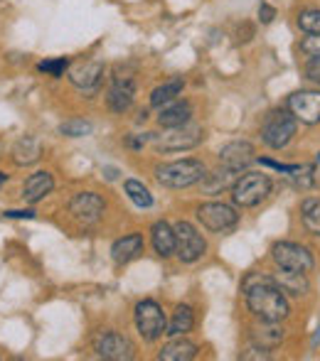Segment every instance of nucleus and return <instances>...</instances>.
Segmentation results:
<instances>
[{"label":"nucleus","instance_id":"obj_1","mask_svg":"<svg viewBox=\"0 0 320 361\" xmlns=\"http://www.w3.org/2000/svg\"><path fill=\"white\" fill-rule=\"evenodd\" d=\"M244 295H247V307L259 319L281 322L283 317H288L286 295L273 283V278L261 276V273L247 276V281H244Z\"/></svg>","mask_w":320,"mask_h":361},{"label":"nucleus","instance_id":"obj_2","mask_svg":"<svg viewBox=\"0 0 320 361\" xmlns=\"http://www.w3.org/2000/svg\"><path fill=\"white\" fill-rule=\"evenodd\" d=\"M205 165L200 160H177V162H167L160 165L155 170L160 185L172 187V190H182V187H190L195 182H200L205 177Z\"/></svg>","mask_w":320,"mask_h":361},{"label":"nucleus","instance_id":"obj_3","mask_svg":"<svg viewBox=\"0 0 320 361\" xmlns=\"http://www.w3.org/2000/svg\"><path fill=\"white\" fill-rule=\"evenodd\" d=\"M296 126H298V121L291 111H273V114H268L266 121H263V128H261L263 143L268 147H273V150H281V147H286L293 140Z\"/></svg>","mask_w":320,"mask_h":361},{"label":"nucleus","instance_id":"obj_4","mask_svg":"<svg viewBox=\"0 0 320 361\" xmlns=\"http://www.w3.org/2000/svg\"><path fill=\"white\" fill-rule=\"evenodd\" d=\"M235 202L239 207H256L271 195V180L263 172H247L235 182Z\"/></svg>","mask_w":320,"mask_h":361},{"label":"nucleus","instance_id":"obj_5","mask_svg":"<svg viewBox=\"0 0 320 361\" xmlns=\"http://www.w3.org/2000/svg\"><path fill=\"white\" fill-rule=\"evenodd\" d=\"M136 327H138L141 337L146 342L160 339L167 329V319L165 312L160 310V305L153 302V300H143V302L136 305Z\"/></svg>","mask_w":320,"mask_h":361},{"label":"nucleus","instance_id":"obj_6","mask_svg":"<svg viewBox=\"0 0 320 361\" xmlns=\"http://www.w3.org/2000/svg\"><path fill=\"white\" fill-rule=\"evenodd\" d=\"M273 261L281 271H298V273H311L313 271V256L308 253V248L298 246L291 241L273 243L271 248Z\"/></svg>","mask_w":320,"mask_h":361},{"label":"nucleus","instance_id":"obj_7","mask_svg":"<svg viewBox=\"0 0 320 361\" xmlns=\"http://www.w3.org/2000/svg\"><path fill=\"white\" fill-rule=\"evenodd\" d=\"M175 236H177V246H175V253L182 263H195L205 256L207 251V243L205 238L197 233V228L187 221H177L175 226Z\"/></svg>","mask_w":320,"mask_h":361},{"label":"nucleus","instance_id":"obj_8","mask_svg":"<svg viewBox=\"0 0 320 361\" xmlns=\"http://www.w3.org/2000/svg\"><path fill=\"white\" fill-rule=\"evenodd\" d=\"M205 138V130L200 126H180V128H170V133L160 135L158 138V150L162 152H180V150H190V147L200 145Z\"/></svg>","mask_w":320,"mask_h":361},{"label":"nucleus","instance_id":"obj_9","mask_svg":"<svg viewBox=\"0 0 320 361\" xmlns=\"http://www.w3.org/2000/svg\"><path fill=\"white\" fill-rule=\"evenodd\" d=\"M197 219L202 221V226L210 231H227L239 221V214L232 209L230 204H220V202H210V204L197 207Z\"/></svg>","mask_w":320,"mask_h":361},{"label":"nucleus","instance_id":"obj_10","mask_svg":"<svg viewBox=\"0 0 320 361\" xmlns=\"http://www.w3.org/2000/svg\"><path fill=\"white\" fill-rule=\"evenodd\" d=\"M94 349H96V354H99L101 359H106V361H131L136 357L134 344H131L126 337H121V334H116V332L99 334V337H96V342H94Z\"/></svg>","mask_w":320,"mask_h":361},{"label":"nucleus","instance_id":"obj_11","mask_svg":"<svg viewBox=\"0 0 320 361\" xmlns=\"http://www.w3.org/2000/svg\"><path fill=\"white\" fill-rule=\"evenodd\" d=\"M288 111L308 126L320 123V91H296L288 96Z\"/></svg>","mask_w":320,"mask_h":361},{"label":"nucleus","instance_id":"obj_12","mask_svg":"<svg viewBox=\"0 0 320 361\" xmlns=\"http://www.w3.org/2000/svg\"><path fill=\"white\" fill-rule=\"evenodd\" d=\"M69 212H72V216L79 224L91 226V224H96L101 214H104V200L99 195H94V192H79L69 202Z\"/></svg>","mask_w":320,"mask_h":361},{"label":"nucleus","instance_id":"obj_13","mask_svg":"<svg viewBox=\"0 0 320 361\" xmlns=\"http://www.w3.org/2000/svg\"><path fill=\"white\" fill-rule=\"evenodd\" d=\"M254 160H256V155H254V145L247 143V140L227 143L220 150V162H222V167H227V170L242 172V170H247Z\"/></svg>","mask_w":320,"mask_h":361},{"label":"nucleus","instance_id":"obj_14","mask_svg":"<svg viewBox=\"0 0 320 361\" xmlns=\"http://www.w3.org/2000/svg\"><path fill=\"white\" fill-rule=\"evenodd\" d=\"M134 94H136L134 79H131V76L116 74L114 76V86H111V91H109L111 111H116V114H124V111H129L131 104H134Z\"/></svg>","mask_w":320,"mask_h":361},{"label":"nucleus","instance_id":"obj_15","mask_svg":"<svg viewBox=\"0 0 320 361\" xmlns=\"http://www.w3.org/2000/svg\"><path fill=\"white\" fill-rule=\"evenodd\" d=\"M251 344L259 349H266V352H271V349H276L278 344L283 342V337H286V332H283V327H278V322H268V319H261V324H256V327L251 329Z\"/></svg>","mask_w":320,"mask_h":361},{"label":"nucleus","instance_id":"obj_16","mask_svg":"<svg viewBox=\"0 0 320 361\" xmlns=\"http://www.w3.org/2000/svg\"><path fill=\"white\" fill-rule=\"evenodd\" d=\"M143 253V236L141 233H131V236H124L111 246V256L119 266H126L134 258H138Z\"/></svg>","mask_w":320,"mask_h":361},{"label":"nucleus","instance_id":"obj_17","mask_svg":"<svg viewBox=\"0 0 320 361\" xmlns=\"http://www.w3.org/2000/svg\"><path fill=\"white\" fill-rule=\"evenodd\" d=\"M190 116H192V106L187 101H172L165 109H160L158 123L162 128H180V126L190 123Z\"/></svg>","mask_w":320,"mask_h":361},{"label":"nucleus","instance_id":"obj_18","mask_svg":"<svg viewBox=\"0 0 320 361\" xmlns=\"http://www.w3.org/2000/svg\"><path fill=\"white\" fill-rule=\"evenodd\" d=\"M52 187H54V180L49 172H35V175H30L28 182H25V190H23L25 202L35 204V202L45 200V197L52 192Z\"/></svg>","mask_w":320,"mask_h":361},{"label":"nucleus","instance_id":"obj_19","mask_svg":"<svg viewBox=\"0 0 320 361\" xmlns=\"http://www.w3.org/2000/svg\"><path fill=\"white\" fill-rule=\"evenodd\" d=\"M150 233H153V248H155V253H158V256L167 258V256H172V253H175L177 236H175V228H170V224L155 221L153 228H150Z\"/></svg>","mask_w":320,"mask_h":361},{"label":"nucleus","instance_id":"obj_20","mask_svg":"<svg viewBox=\"0 0 320 361\" xmlns=\"http://www.w3.org/2000/svg\"><path fill=\"white\" fill-rule=\"evenodd\" d=\"M101 76H104V64L89 62V64H84V67L74 69L72 84L79 86V89H84V91H94V89H99Z\"/></svg>","mask_w":320,"mask_h":361},{"label":"nucleus","instance_id":"obj_21","mask_svg":"<svg viewBox=\"0 0 320 361\" xmlns=\"http://www.w3.org/2000/svg\"><path fill=\"white\" fill-rule=\"evenodd\" d=\"M273 283H276V286L281 288L286 295H306L308 288H311V286H308L306 273H298V271L278 273V276L273 278Z\"/></svg>","mask_w":320,"mask_h":361},{"label":"nucleus","instance_id":"obj_22","mask_svg":"<svg viewBox=\"0 0 320 361\" xmlns=\"http://www.w3.org/2000/svg\"><path fill=\"white\" fill-rule=\"evenodd\" d=\"M197 357V347L187 339H175V342L165 344L162 352L158 354V359L162 361H190Z\"/></svg>","mask_w":320,"mask_h":361},{"label":"nucleus","instance_id":"obj_23","mask_svg":"<svg viewBox=\"0 0 320 361\" xmlns=\"http://www.w3.org/2000/svg\"><path fill=\"white\" fill-rule=\"evenodd\" d=\"M182 79H170L165 81L162 86H158V89H153V94H150V106H155V109H162V106L172 104V101L180 96L182 91Z\"/></svg>","mask_w":320,"mask_h":361},{"label":"nucleus","instance_id":"obj_24","mask_svg":"<svg viewBox=\"0 0 320 361\" xmlns=\"http://www.w3.org/2000/svg\"><path fill=\"white\" fill-rule=\"evenodd\" d=\"M235 170H220V172H212V175H205L200 180L202 185V192H207V195H220L222 190H227V187L235 182Z\"/></svg>","mask_w":320,"mask_h":361},{"label":"nucleus","instance_id":"obj_25","mask_svg":"<svg viewBox=\"0 0 320 361\" xmlns=\"http://www.w3.org/2000/svg\"><path fill=\"white\" fill-rule=\"evenodd\" d=\"M192 324H195V314H192V310L187 307V305H180V307L175 310V314H172L165 334H170V337H182V334L190 332Z\"/></svg>","mask_w":320,"mask_h":361},{"label":"nucleus","instance_id":"obj_26","mask_svg":"<svg viewBox=\"0 0 320 361\" xmlns=\"http://www.w3.org/2000/svg\"><path fill=\"white\" fill-rule=\"evenodd\" d=\"M13 155L18 165H32L40 160V143L30 135H25L23 140H18V145L13 147Z\"/></svg>","mask_w":320,"mask_h":361},{"label":"nucleus","instance_id":"obj_27","mask_svg":"<svg viewBox=\"0 0 320 361\" xmlns=\"http://www.w3.org/2000/svg\"><path fill=\"white\" fill-rule=\"evenodd\" d=\"M303 226L308 228V233L320 236V200H306L301 207Z\"/></svg>","mask_w":320,"mask_h":361},{"label":"nucleus","instance_id":"obj_28","mask_svg":"<svg viewBox=\"0 0 320 361\" xmlns=\"http://www.w3.org/2000/svg\"><path fill=\"white\" fill-rule=\"evenodd\" d=\"M126 195H129V200L134 202L136 207H141V209L153 207V195H150L148 187L141 185L138 180H126Z\"/></svg>","mask_w":320,"mask_h":361},{"label":"nucleus","instance_id":"obj_29","mask_svg":"<svg viewBox=\"0 0 320 361\" xmlns=\"http://www.w3.org/2000/svg\"><path fill=\"white\" fill-rule=\"evenodd\" d=\"M298 27L308 35H320V10H303L298 13Z\"/></svg>","mask_w":320,"mask_h":361},{"label":"nucleus","instance_id":"obj_30","mask_svg":"<svg viewBox=\"0 0 320 361\" xmlns=\"http://www.w3.org/2000/svg\"><path fill=\"white\" fill-rule=\"evenodd\" d=\"M59 133L62 135H69V138H84V135L91 133V123H86V121H67V123L59 126Z\"/></svg>","mask_w":320,"mask_h":361},{"label":"nucleus","instance_id":"obj_31","mask_svg":"<svg viewBox=\"0 0 320 361\" xmlns=\"http://www.w3.org/2000/svg\"><path fill=\"white\" fill-rule=\"evenodd\" d=\"M69 67V59L67 57H57V59H45V62L37 64L40 72L49 74V76H62L64 72H67Z\"/></svg>","mask_w":320,"mask_h":361},{"label":"nucleus","instance_id":"obj_32","mask_svg":"<svg viewBox=\"0 0 320 361\" xmlns=\"http://www.w3.org/2000/svg\"><path fill=\"white\" fill-rule=\"evenodd\" d=\"M301 52L308 57H320V35H308L301 42Z\"/></svg>","mask_w":320,"mask_h":361},{"label":"nucleus","instance_id":"obj_33","mask_svg":"<svg viewBox=\"0 0 320 361\" xmlns=\"http://www.w3.org/2000/svg\"><path fill=\"white\" fill-rule=\"evenodd\" d=\"M306 76L320 84V57H311V62L306 64Z\"/></svg>","mask_w":320,"mask_h":361},{"label":"nucleus","instance_id":"obj_34","mask_svg":"<svg viewBox=\"0 0 320 361\" xmlns=\"http://www.w3.org/2000/svg\"><path fill=\"white\" fill-rule=\"evenodd\" d=\"M273 15H276V10H273L271 5H261V8H259V18H261V23H271Z\"/></svg>","mask_w":320,"mask_h":361},{"label":"nucleus","instance_id":"obj_35","mask_svg":"<svg viewBox=\"0 0 320 361\" xmlns=\"http://www.w3.org/2000/svg\"><path fill=\"white\" fill-rule=\"evenodd\" d=\"M3 216H8V219H32L35 212H5Z\"/></svg>","mask_w":320,"mask_h":361},{"label":"nucleus","instance_id":"obj_36","mask_svg":"<svg viewBox=\"0 0 320 361\" xmlns=\"http://www.w3.org/2000/svg\"><path fill=\"white\" fill-rule=\"evenodd\" d=\"M126 143H129L131 147H143L146 145V135H143V138H129Z\"/></svg>","mask_w":320,"mask_h":361},{"label":"nucleus","instance_id":"obj_37","mask_svg":"<svg viewBox=\"0 0 320 361\" xmlns=\"http://www.w3.org/2000/svg\"><path fill=\"white\" fill-rule=\"evenodd\" d=\"M104 175L109 177V180H116V177H119V170H116V167H104Z\"/></svg>","mask_w":320,"mask_h":361},{"label":"nucleus","instance_id":"obj_38","mask_svg":"<svg viewBox=\"0 0 320 361\" xmlns=\"http://www.w3.org/2000/svg\"><path fill=\"white\" fill-rule=\"evenodd\" d=\"M5 180H8V177H5V175H3V172H0V187H3V185H5Z\"/></svg>","mask_w":320,"mask_h":361}]
</instances>
